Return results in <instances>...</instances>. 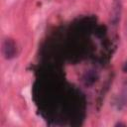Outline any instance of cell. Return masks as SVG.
Here are the masks:
<instances>
[{
    "instance_id": "obj_2",
    "label": "cell",
    "mask_w": 127,
    "mask_h": 127,
    "mask_svg": "<svg viewBox=\"0 0 127 127\" xmlns=\"http://www.w3.org/2000/svg\"><path fill=\"white\" fill-rule=\"evenodd\" d=\"M122 70L124 71V72H127V61L123 64V66H122Z\"/></svg>"
},
{
    "instance_id": "obj_1",
    "label": "cell",
    "mask_w": 127,
    "mask_h": 127,
    "mask_svg": "<svg viewBox=\"0 0 127 127\" xmlns=\"http://www.w3.org/2000/svg\"><path fill=\"white\" fill-rule=\"evenodd\" d=\"M2 53L4 57L8 60L13 59L17 55V45L15 41L11 38H7L3 41L2 44Z\"/></svg>"
}]
</instances>
